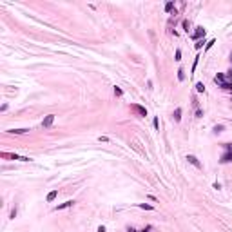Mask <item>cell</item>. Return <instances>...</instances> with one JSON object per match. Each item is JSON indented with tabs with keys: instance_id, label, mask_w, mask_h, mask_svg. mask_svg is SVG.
I'll return each instance as SVG.
<instances>
[{
	"instance_id": "6da1fadb",
	"label": "cell",
	"mask_w": 232,
	"mask_h": 232,
	"mask_svg": "<svg viewBox=\"0 0 232 232\" xmlns=\"http://www.w3.org/2000/svg\"><path fill=\"white\" fill-rule=\"evenodd\" d=\"M0 158H2V160H20V161H29L27 156H18V154H13V152H0Z\"/></svg>"
},
{
	"instance_id": "7a4b0ae2",
	"label": "cell",
	"mask_w": 232,
	"mask_h": 232,
	"mask_svg": "<svg viewBox=\"0 0 232 232\" xmlns=\"http://www.w3.org/2000/svg\"><path fill=\"white\" fill-rule=\"evenodd\" d=\"M230 63H232V55H230ZM221 89H230L232 91V65L229 69V73L225 74V84L221 85Z\"/></svg>"
},
{
	"instance_id": "3957f363",
	"label": "cell",
	"mask_w": 232,
	"mask_h": 232,
	"mask_svg": "<svg viewBox=\"0 0 232 232\" xmlns=\"http://www.w3.org/2000/svg\"><path fill=\"white\" fill-rule=\"evenodd\" d=\"M185 160H187V161H189L190 165H194L196 169H203V165L200 163V160L196 158V156H192V154H187V158H185Z\"/></svg>"
},
{
	"instance_id": "277c9868",
	"label": "cell",
	"mask_w": 232,
	"mask_h": 232,
	"mask_svg": "<svg viewBox=\"0 0 232 232\" xmlns=\"http://www.w3.org/2000/svg\"><path fill=\"white\" fill-rule=\"evenodd\" d=\"M131 109H132V111H136L140 116H147V109H145V107H142V105H138V103H132V105H131Z\"/></svg>"
},
{
	"instance_id": "5b68a950",
	"label": "cell",
	"mask_w": 232,
	"mask_h": 232,
	"mask_svg": "<svg viewBox=\"0 0 232 232\" xmlns=\"http://www.w3.org/2000/svg\"><path fill=\"white\" fill-rule=\"evenodd\" d=\"M53 121H55V114H47L44 118V121H42V127H51V125H53Z\"/></svg>"
},
{
	"instance_id": "8992f818",
	"label": "cell",
	"mask_w": 232,
	"mask_h": 232,
	"mask_svg": "<svg viewBox=\"0 0 232 232\" xmlns=\"http://www.w3.org/2000/svg\"><path fill=\"white\" fill-rule=\"evenodd\" d=\"M74 205V201L73 200H67L65 203H60L58 207H55V210H63V208H69V207H73Z\"/></svg>"
},
{
	"instance_id": "52a82bcc",
	"label": "cell",
	"mask_w": 232,
	"mask_h": 232,
	"mask_svg": "<svg viewBox=\"0 0 232 232\" xmlns=\"http://www.w3.org/2000/svg\"><path fill=\"white\" fill-rule=\"evenodd\" d=\"M203 34H205V29H203V27H196V33L192 34V38L196 40V42H198V40L203 36Z\"/></svg>"
},
{
	"instance_id": "ba28073f",
	"label": "cell",
	"mask_w": 232,
	"mask_h": 232,
	"mask_svg": "<svg viewBox=\"0 0 232 232\" xmlns=\"http://www.w3.org/2000/svg\"><path fill=\"white\" fill-rule=\"evenodd\" d=\"M172 120H174V121H179V120H181V109H179V107L174 109V113H172Z\"/></svg>"
},
{
	"instance_id": "9c48e42d",
	"label": "cell",
	"mask_w": 232,
	"mask_h": 232,
	"mask_svg": "<svg viewBox=\"0 0 232 232\" xmlns=\"http://www.w3.org/2000/svg\"><path fill=\"white\" fill-rule=\"evenodd\" d=\"M56 196H58V190H51V192L47 194V198H45V200H47V201L51 203V201H55V200H56Z\"/></svg>"
},
{
	"instance_id": "30bf717a",
	"label": "cell",
	"mask_w": 232,
	"mask_h": 232,
	"mask_svg": "<svg viewBox=\"0 0 232 232\" xmlns=\"http://www.w3.org/2000/svg\"><path fill=\"white\" fill-rule=\"evenodd\" d=\"M11 134H26V132H29V129H9Z\"/></svg>"
},
{
	"instance_id": "8fae6325",
	"label": "cell",
	"mask_w": 232,
	"mask_h": 232,
	"mask_svg": "<svg viewBox=\"0 0 232 232\" xmlns=\"http://www.w3.org/2000/svg\"><path fill=\"white\" fill-rule=\"evenodd\" d=\"M138 207H140V208H143V210H152V205H147V203H140V205H138Z\"/></svg>"
},
{
	"instance_id": "7c38bea8",
	"label": "cell",
	"mask_w": 232,
	"mask_h": 232,
	"mask_svg": "<svg viewBox=\"0 0 232 232\" xmlns=\"http://www.w3.org/2000/svg\"><path fill=\"white\" fill-rule=\"evenodd\" d=\"M178 80H179V82L185 80V71H183V69H178Z\"/></svg>"
},
{
	"instance_id": "4fadbf2b",
	"label": "cell",
	"mask_w": 232,
	"mask_h": 232,
	"mask_svg": "<svg viewBox=\"0 0 232 232\" xmlns=\"http://www.w3.org/2000/svg\"><path fill=\"white\" fill-rule=\"evenodd\" d=\"M196 91H198V92H205V85H203L201 82H198V84H196Z\"/></svg>"
},
{
	"instance_id": "5bb4252c",
	"label": "cell",
	"mask_w": 232,
	"mask_h": 232,
	"mask_svg": "<svg viewBox=\"0 0 232 232\" xmlns=\"http://www.w3.org/2000/svg\"><path fill=\"white\" fill-rule=\"evenodd\" d=\"M174 60H176V62L181 60V51H179V49H176V53H174Z\"/></svg>"
},
{
	"instance_id": "9a60e30c",
	"label": "cell",
	"mask_w": 232,
	"mask_h": 232,
	"mask_svg": "<svg viewBox=\"0 0 232 232\" xmlns=\"http://www.w3.org/2000/svg\"><path fill=\"white\" fill-rule=\"evenodd\" d=\"M114 94L116 96H121V94H123V91H121L120 87H114Z\"/></svg>"
},
{
	"instance_id": "2e32d148",
	"label": "cell",
	"mask_w": 232,
	"mask_h": 232,
	"mask_svg": "<svg viewBox=\"0 0 232 232\" xmlns=\"http://www.w3.org/2000/svg\"><path fill=\"white\" fill-rule=\"evenodd\" d=\"M214 44H216V40H214V38H212V40H208V42H207V47H205V49H210Z\"/></svg>"
},
{
	"instance_id": "e0dca14e",
	"label": "cell",
	"mask_w": 232,
	"mask_h": 232,
	"mask_svg": "<svg viewBox=\"0 0 232 232\" xmlns=\"http://www.w3.org/2000/svg\"><path fill=\"white\" fill-rule=\"evenodd\" d=\"M203 44H205V40H198V42H196V49H198V51H200V49H201V45H203Z\"/></svg>"
},
{
	"instance_id": "ac0fdd59",
	"label": "cell",
	"mask_w": 232,
	"mask_h": 232,
	"mask_svg": "<svg viewBox=\"0 0 232 232\" xmlns=\"http://www.w3.org/2000/svg\"><path fill=\"white\" fill-rule=\"evenodd\" d=\"M172 7H174V2H167V4H165V9H167V11H171Z\"/></svg>"
},
{
	"instance_id": "d6986e66",
	"label": "cell",
	"mask_w": 232,
	"mask_h": 232,
	"mask_svg": "<svg viewBox=\"0 0 232 232\" xmlns=\"http://www.w3.org/2000/svg\"><path fill=\"white\" fill-rule=\"evenodd\" d=\"M189 26H190L189 20H183V27H185V31H187V33H189Z\"/></svg>"
},
{
	"instance_id": "ffe728a7",
	"label": "cell",
	"mask_w": 232,
	"mask_h": 232,
	"mask_svg": "<svg viewBox=\"0 0 232 232\" xmlns=\"http://www.w3.org/2000/svg\"><path fill=\"white\" fill-rule=\"evenodd\" d=\"M15 216H16V207H15L13 210H11V214H9V218H11V219H15Z\"/></svg>"
},
{
	"instance_id": "44dd1931",
	"label": "cell",
	"mask_w": 232,
	"mask_h": 232,
	"mask_svg": "<svg viewBox=\"0 0 232 232\" xmlns=\"http://www.w3.org/2000/svg\"><path fill=\"white\" fill-rule=\"evenodd\" d=\"M214 131H216V132H221V131H223V125H216V127H214Z\"/></svg>"
},
{
	"instance_id": "7402d4cb",
	"label": "cell",
	"mask_w": 232,
	"mask_h": 232,
	"mask_svg": "<svg viewBox=\"0 0 232 232\" xmlns=\"http://www.w3.org/2000/svg\"><path fill=\"white\" fill-rule=\"evenodd\" d=\"M152 125H154V129H158V125H160V123H158V118H154V121H152Z\"/></svg>"
},
{
	"instance_id": "603a6c76",
	"label": "cell",
	"mask_w": 232,
	"mask_h": 232,
	"mask_svg": "<svg viewBox=\"0 0 232 232\" xmlns=\"http://www.w3.org/2000/svg\"><path fill=\"white\" fill-rule=\"evenodd\" d=\"M98 140H100V142H109V138H107V136H100Z\"/></svg>"
},
{
	"instance_id": "cb8c5ba5",
	"label": "cell",
	"mask_w": 232,
	"mask_h": 232,
	"mask_svg": "<svg viewBox=\"0 0 232 232\" xmlns=\"http://www.w3.org/2000/svg\"><path fill=\"white\" fill-rule=\"evenodd\" d=\"M212 189H216V190H219V189H221V185H219V183H214V185H212Z\"/></svg>"
},
{
	"instance_id": "d4e9b609",
	"label": "cell",
	"mask_w": 232,
	"mask_h": 232,
	"mask_svg": "<svg viewBox=\"0 0 232 232\" xmlns=\"http://www.w3.org/2000/svg\"><path fill=\"white\" fill-rule=\"evenodd\" d=\"M196 116H198V118H201V116H203V113L200 111V109H196Z\"/></svg>"
},
{
	"instance_id": "484cf974",
	"label": "cell",
	"mask_w": 232,
	"mask_h": 232,
	"mask_svg": "<svg viewBox=\"0 0 232 232\" xmlns=\"http://www.w3.org/2000/svg\"><path fill=\"white\" fill-rule=\"evenodd\" d=\"M96 232H105V227H103V225H100V227H98V230Z\"/></svg>"
},
{
	"instance_id": "4316f807",
	"label": "cell",
	"mask_w": 232,
	"mask_h": 232,
	"mask_svg": "<svg viewBox=\"0 0 232 232\" xmlns=\"http://www.w3.org/2000/svg\"><path fill=\"white\" fill-rule=\"evenodd\" d=\"M129 232H136V230H129ZM142 232H145V230H142Z\"/></svg>"
}]
</instances>
